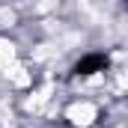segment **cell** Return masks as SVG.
<instances>
[{
  "label": "cell",
  "mask_w": 128,
  "mask_h": 128,
  "mask_svg": "<svg viewBox=\"0 0 128 128\" xmlns=\"http://www.w3.org/2000/svg\"><path fill=\"white\" fill-rule=\"evenodd\" d=\"M68 119H72L74 125H90V122L96 119V107L86 104V101H78V104L68 107Z\"/></svg>",
  "instance_id": "obj_1"
},
{
  "label": "cell",
  "mask_w": 128,
  "mask_h": 128,
  "mask_svg": "<svg viewBox=\"0 0 128 128\" xmlns=\"http://www.w3.org/2000/svg\"><path fill=\"white\" fill-rule=\"evenodd\" d=\"M6 74H9V80H12L15 86H27V84H30V74H27V68H24V66H9V72H6Z\"/></svg>",
  "instance_id": "obj_2"
},
{
  "label": "cell",
  "mask_w": 128,
  "mask_h": 128,
  "mask_svg": "<svg viewBox=\"0 0 128 128\" xmlns=\"http://www.w3.org/2000/svg\"><path fill=\"white\" fill-rule=\"evenodd\" d=\"M12 60H15V45L6 42V39H0V68H9Z\"/></svg>",
  "instance_id": "obj_3"
},
{
  "label": "cell",
  "mask_w": 128,
  "mask_h": 128,
  "mask_svg": "<svg viewBox=\"0 0 128 128\" xmlns=\"http://www.w3.org/2000/svg\"><path fill=\"white\" fill-rule=\"evenodd\" d=\"M48 98H51V86H45L42 92H36V98L27 101V110H42V104H45Z\"/></svg>",
  "instance_id": "obj_4"
}]
</instances>
